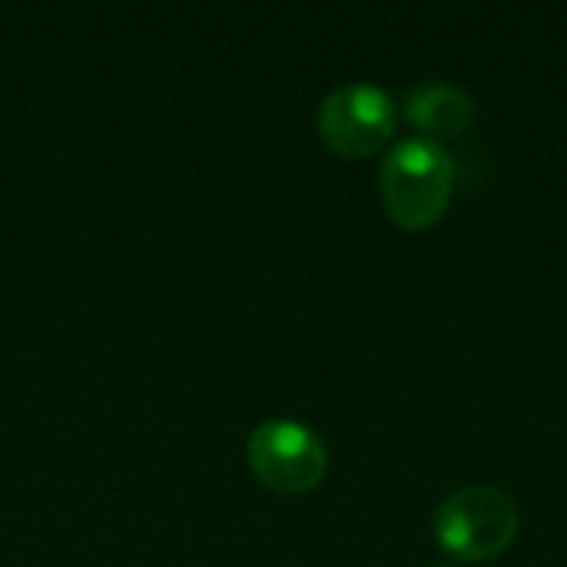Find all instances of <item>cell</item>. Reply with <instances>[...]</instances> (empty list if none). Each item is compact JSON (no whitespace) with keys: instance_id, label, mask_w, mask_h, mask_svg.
Wrapping results in <instances>:
<instances>
[{"instance_id":"3957f363","label":"cell","mask_w":567,"mask_h":567,"mask_svg":"<svg viewBox=\"0 0 567 567\" xmlns=\"http://www.w3.org/2000/svg\"><path fill=\"white\" fill-rule=\"evenodd\" d=\"M316 123L332 153L346 159H365L392 140L399 113L385 90L372 83H349L322 100Z\"/></svg>"},{"instance_id":"7a4b0ae2","label":"cell","mask_w":567,"mask_h":567,"mask_svg":"<svg viewBox=\"0 0 567 567\" xmlns=\"http://www.w3.org/2000/svg\"><path fill=\"white\" fill-rule=\"evenodd\" d=\"M518 538L515 502L488 485L449 495L435 512V542L458 561H492Z\"/></svg>"},{"instance_id":"8992f818","label":"cell","mask_w":567,"mask_h":567,"mask_svg":"<svg viewBox=\"0 0 567 567\" xmlns=\"http://www.w3.org/2000/svg\"><path fill=\"white\" fill-rule=\"evenodd\" d=\"M429 567H449V565H429Z\"/></svg>"},{"instance_id":"5b68a950","label":"cell","mask_w":567,"mask_h":567,"mask_svg":"<svg viewBox=\"0 0 567 567\" xmlns=\"http://www.w3.org/2000/svg\"><path fill=\"white\" fill-rule=\"evenodd\" d=\"M475 116H478L475 96L442 80L419 83L405 100V120L429 136H458L472 130Z\"/></svg>"},{"instance_id":"277c9868","label":"cell","mask_w":567,"mask_h":567,"mask_svg":"<svg viewBox=\"0 0 567 567\" xmlns=\"http://www.w3.org/2000/svg\"><path fill=\"white\" fill-rule=\"evenodd\" d=\"M249 465L256 478L282 495L312 492L329 468L322 439L292 419H269L249 435Z\"/></svg>"},{"instance_id":"6da1fadb","label":"cell","mask_w":567,"mask_h":567,"mask_svg":"<svg viewBox=\"0 0 567 567\" xmlns=\"http://www.w3.org/2000/svg\"><path fill=\"white\" fill-rule=\"evenodd\" d=\"M385 213L402 229H429L435 226L455 189V163L452 153L425 136L402 140L379 169Z\"/></svg>"}]
</instances>
